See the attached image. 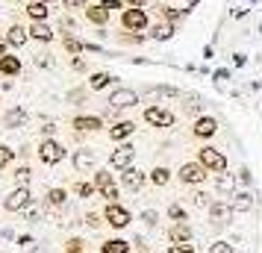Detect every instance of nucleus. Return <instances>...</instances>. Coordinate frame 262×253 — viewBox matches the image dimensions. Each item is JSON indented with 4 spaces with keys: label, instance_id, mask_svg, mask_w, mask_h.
I'll use <instances>...</instances> for the list:
<instances>
[{
    "label": "nucleus",
    "instance_id": "nucleus-47",
    "mask_svg": "<svg viewBox=\"0 0 262 253\" xmlns=\"http://www.w3.org/2000/svg\"><path fill=\"white\" fill-rule=\"evenodd\" d=\"M142 218H144V224H147V227H156V221H159V215H156L154 209H147V212H142Z\"/></svg>",
    "mask_w": 262,
    "mask_h": 253
},
{
    "label": "nucleus",
    "instance_id": "nucleus-53",
    "mask_svg": "<svg viewBox=\"0 0 262 253\" xmlns=\"http://www.w3.org/2000/svg\"><path fill=\"white\" fill-rule=\"evenodd\" d=\"M238 180H242V182H250V171L242 168V171H238Z\"/></svg>",
    "mask_w": 262,
    "mask_h": 253
},
{
    "label": "nucleus",
    "instance_id": "nucleus-41",
    "mask_svg": "<svg viewBox=\"0 0 262 253\" xmlns=\"http://www.w3.org/2000/svg\"><path fill=\"white\" fill-rule=\"evenodd\" d=\"M100 6H103V9H109V12H115V9H121V12H124V9H127V3H124V0H100Z\"/></svg>",
    "mask_w": 262,
    "mask_h": 253
},
{
    "label": "nucleus",
    "instance_id": "nucleus-56",
    "mask_svg": "<svg viewBox=\"0 0 262 253\" xmlns=\"http://www.w3.org/2000/svg\"><path fill=\"white\" fill-rule=\"evenodd\" d=\"M41 3H53V0H41Z\"/></svg>",
    "mask_w": 262,
    "mask_h": 253
},
{
    "label": "nucleus",
    "instance_id": "nucleus-6",
    "mask_svg": "<svg viewBox=\"0 0 262 253\" xmlns=\"http://www.w3.org/2000/svg\"><path fill=\"white\" fill-rule=\"evenodd\" d=\"M30 206H33L30 186H15L12 192L6 194V200H3V209H6V212H27Z\"/></svg>",
    "mask_w": 262,
    "mask_h": 253
},
{
    "label": "nucleus",
    "instance_id": "nucleus-45",
    "mask_svg": "<svg viewBox=\"0 0 262 253\" xmlns=\"http://www.w3.org/2000/svg\"><path fill=\"white\" fill-rule=\"evenodd\" d=\"M62 6H65V9H85L89 0H62Z\"/></svg>",
    "mask_w": 262,
    "mask_h": 253
},
{
    "label": "nucleus",
    "instance_id": "nucleus-13",
    "mask_svg": "<svg viewBox=\"0 0 262 253\" xmlns=\"http://www.w3.org/2000/svg\"><path fill=\"white\" fill-rule=\"evenodd\" d=\"M74 168H77V174H92V171H97V159H95V150H89V147H80V150H74Z\"/></svg>",
    "mask_w": 262,
    "mask_h": 253
},
{
    "label": "nucleus",
    "instance_id": "nucleus-27",
    "mask_svg": "<svg viewBox=\"0 0 262 253\" xmlns=\"http://www.w3.org/2000/svg\"><path fill=\"white\" fill-rule=\"evenodd\" d=\"M130 241L127 239H106L100 241V253H130Z\"/></svg>",
    "mask_w": 262,
    "mask_h": 253
},
{
    "label": "nucleus",
    "instance_id": "nucleus-30",
    "mask_svg": "<svg viewBox=\"0 0 262 253\" xmlns=\"http://www.w3.org/2000/svg\"><path fill=\"white\" fill-rule=\"evenodd\" d=\"M147 180L154 182V186H159V189H162V186H168V182H171V171H168L165 165H156V168L147 174Z\"/></svg>",
    "mask_w": 262,
    "mask_h": 253
},
{
    "label": "nucleus",
    "instance_id": "nucleus-39",
    "mask_svg": "<svg viewBox=\"0 0 262 253\" xmlns=\"http://www.w3.org/2000/svg\"><path fill=\"white\" fill-rule=\"evenodd\" d=\"M168 218H171L174 224H177V221H186V209H183L180 203H171L168 206Z\"/></svg>",
    "mask_w": 262,
    "mask_h": 253
},
{
    "label": "nucleus",
    "instance_id": "nucleus-12",
    "mask_svg": "<svg viewBox=\"0 0 262 253\" xmlns=\"http://www.w3.org/2000/svg\"><path fill=\"white\" fill-rule=\"evenodd\" d=\"M136 130H139V124H136V121H115V124L106 130V135L115 142V145H121V142H130Z\"/></svg>",
    "mask_w": 262,
    "mask_h": 253
},
{
    "label": "nucleus",
    "instance_id": "nucleus-46",
    "mask_svg": "<svg viewBox=\"0 0 262 253\" xmlns=\"http://www.w3.org/2000/svg\"><path fill=\"white\" fill-rule=\"evenodd\" d=\"M53 133H56V124H53V121L41 124V139H53Z\"/></svg>",
    "mask_w": 262,
    "mask_h": 253
},
{
    "label": "nucleus",
    "instance_id": "nucleus-49",
    "mask_svg": "<svg viewBox=\"0 0 262 253\" xmlns=\"http://www.w3.org/2000/svg\"><path fill=\"white\" fill-rule=\"evenodd\" d=\"M59 27H62V30H74V18H71V15H62Z\"/></svg>",
    "mask_w": 262,
    "mask_h": 253
},
{
    "label": "nucleus",
    "instance_id": "nucleus-34",
    "mask_svg": "<svg viewBox=\"0 0 262 253\" xmlns=\"http://www.w3.org/2000/svg\"><path fill=\"white\" fill-rule=\"evenodd\" d=\"M30 177H33L30 165H18L15 168V186H30Z\"/></svg>",
    "mask_w": 262,
    "mask_h": 253
},
{
    "label": "nucleus",
    "instance_id": "nucleus-3",
    "mask_svg": "<svg viewBox=\"0 0 262 253\" xmlns=\"http://www.w3.org/2000/svg\"><path fill=\"white\" fill-rule=\"evenodd\" d=\"M198 162H201L209 174H224V171H227V156L218 150V147H212V145L198 147Z\"/></svg>",
    "mask_w": 262,
    "mask_h": 253
},
{
    "label": "nucleus",
    "instance_id": "nucleus-9",
    "mask_svg": "<svg viewBox=\"0 0 262 253\" xmlns=\"http://www.w3.org/2000/svg\"><path fill=\"white\" fill-rule=\"evenodd\" d=\"M144 124H150V127H159V130H168V127H174V121H177V115L171 112V109L165 106H147L144 109Z\"/></svg>",
    "mask_w": 262,
    "mask_h": 253
},
{
    "label": "nucleus",
    "instance_id": "nucleus-17",
    "mask_svg": "<svg viewBox=\"0 0 262 253\" xmlns=\"http://www.w3.org/2000/svg\"><path fill=\"white\" fill-rule=\"evenodd\" d=\"M206 209H209V221H212L215 227H224L227 221H230V218H233V209H230V200H212V203L206 206Z\"/></svg>",
    "mask_w": 262,
    "mask_h": 253
},
{
    "label": "nucleus",
    "instance_id": "nucleus-11",
    "mask_svg": "<svg viewBox=\"0 0 262 253\" xmlns=\"http://www.w3.org/2000/svg\"><path fill=\"white\" fill-rule=\"evenodd\" d=\"M215 133H218V121H215L212 115H198V118H194V124H191V135H194V139L206 142V139H212Z\"/></svg>",
    "mask_w": 262,
    "mask_h": 253
},
{
    "label": "nucleus",
    "instance_id": "nucleus-26",
    "mask_svg": "<svg viewBox=\"0 0 262 253\" xmlns=\"http://www.w3.org/2000/svg\"><path fill=\"white\" fill-rule=\"evenodd\" d=\"M0 74L3 77H18L21 74V56H12V53L0 56Z\"/></svg>",
    "mask_w": 262,
    "mask_h": 253
},
{
    "label": "nucleus",
    "instance_id": "nucleus-2",
    "mask_svg": "<svg viewBox=\"0 0 262 253\" xmlns=\"http://www.w3.org/2000/svg\"><path fill=\"white\" fill-rule=\"evenodd\" d=\"M38 153V162L41 165H48V168H53V165H59V162H65V156H68V150H65V145H59L56 139H41L36 147Z\"/></svg>",
    "mask_w": 262,
    "mask_h": 253
},
{
    "label": "nucleus",
    "instance_id": "nucleus-20",
    "mask_svg": "<svg viewBox=\"0 0 262 253\" xmlns=\"http://www.w3.org/2000/svg\"><path fill=\"white\" fill-rule=\"evenodd\" d=\"M27 118H30V115H27V109L12 106L9 112H6V115H3V127H6V130H15V127H24V124H27Z\"/></svg>",
    "mask_w": 262,
    "mask_h": 253
},
{
    "label": "nucleus",
    "instance_id": "nucleus-10",
    "mask_svg": "<svg viewBox=\"0 0 262 253\" xmlns=\"http://www.w3.org/2000/svg\"><path fill=\"white\" fill-rule=\"evenodd\" d=\"M109 109H130V106H139V91L136 88H127V85H118L112 95H109Z\"/></svg>",
    "mask_w": 262,
    "mask_h": 253
},
{
    "label": "nucleus",
    "instance_id": "nucleus-51",
    "mask_svg": "<svg viewBox=\"0 0 262 253\" xmlns=\"http://www.w3.org/2000/svg\"><path fill=\"white\" fill-rule=\"evenodd\" d=\"M6 50H9V41H6V36H0V56H6Z\"/></svg>",
    "mask_w": 262,
    "mask_h": 253
},
{
    "label": "nucleus",
    "instance_id": "nucleus-4",
    "mask_svg": "<svg viewBox=\"0 0 262 253\" xmlns=\"http://www.w3.org/2000/svg\"><path fill=\"white\" fill-rule=\"evenodd\" d=\"M121 27H124V33H144L150 27V15H147V9H133V6H127L121 12Z\"/></svg>",
    "mask_w": 262,
    "mask_h": 253
},
{
    "label": "nucleus",
    "instance_id": "nucleus-38",
    "mask_svg": "<svg viewBox=\"0 0 262 253\" xmlns=\"http://www.w3.org/2000/svg\"><path fill=\"white\" fill-rule=\"evenodd\" d=\"M218 189L233 197V194H236V177H218Z\"/></svg>",
    "mask_w": 262,
    "mask_h": 253
},
{
    "label": "nucleus",
    "instance_id": "nucleus-31",
    "mask_svg": "<svg viewBox=\"0 0 262 253\" xmlns=\"http://www.w3.org/2000/svg\"><path fill=\"white\" fill-rule=\"evenodd\" d=\"M65 200H68V192H65V189H50V192L45 194V206H53V209L65 206Z\"/></svg>",
    "mask_w": 262,
    "mask_h": 253
},
{
    "label": "nucleus",
    "instance_id": "nucleus-21",
    "mask_svg": "<svg viewBox=\"0 0 262 253\" xmlns=\"http://www.w3.org/2000/svg\"><path fill=\"white\" fill-rule=\"evenodd\" d=\"M183 112L186 115H203V97L198 91H186L183 95Z\"/></svg>",
    "mask_w": 262,
    "mask_h": 253
},
{
    "label": "nucleus",
    "instance_id": "nucleus-50",
    "mask_svg": "<svg viewBox=\"0 0 262 253\" xmlns=\"http://www.w3.org/2000/svg\"><path fill=\"white\" fill-rule=\"evenodd\" d=\"M124 3H127V6H133V9H144L150 0H124Z\"/></svg>",
    "mask_w": 262,
    "mask_h": 253
},
{
    "label": "nucleus",
    "instance_id": "nucleus-1",
    "mask_svg": "<svg viewBox=\"0 0 262 253\" xmlns=\"http://www.w3.org/2000/svg\"><path fill=\"white\" fill-rule=\"evenodd\" d=\"M92 182H95L97 194H100L106 203H115V200L121 197V186L115 182V177H112V171L109 168H97L95 177H92Z\"/></svg>",
    "mask_w": 262,
    "mask_h": 253
},
{
    "label": "nucleus",
    "instance_id": "nucleus-43",
    "mask_svg": "<svg viewBox=\"0 0 262 253\" xmlns=\"http://www.w3.org/2000/svg\"><path fill=\"white\" fill-rule=\"evenodd\" d=\"M165 253H198V250H194V244L189 241V244H171Z\"/></svg>",
    "mask_w": 262,
    "mask_h": 253
},
{
    "label": "nucleus",
    "instance_id": "nucleus-24",
    "mask_svg": "<svg viewBox=\"0 0 262 253\" xmlns=\"http://www.w3.org/2000/svg\"><path fill=\"white\" fill-rule=\"evenodd\" d=\"M50 3H41V0H30L24 6V12L30 15V21H48V15H50V9H48Z\"/></svg>",
    "mask_w": 262,
    "mask_h": 253
},
{
    "label": "nucleus",
    "instance_id": "nucleus-42",
    "mask_svg": "<svg viewBox=\"0 0 262 253\" xmlns=\"http://www.w3.org/2000/svg\"><path fill=\"white\" fill-rule=\"evenodd\" d=\"M212 200H209V194L206 192H194L191 194V206H209Z\"/></svg>",
    "mask_w": 262,
    "mask_h": 253
},
{
    "label": "nucleus",
    "instance_id": "nucleus-40",
    "mask_svg": "<svg viewBox=\"0 0 262 253\" xmlns=\"http://www.w3.org/2000/svg\"><path fill=\"white\" fill-rule=\"evenodd\" d=\"M209 253H233V244H230V241H212V244H209Z\"/></svg>",
    "mask_w": 262,
    "mask_h": 253
},
{
    "label": "nucleus",
    "instance_id": "nucleus-55",
    "mask_svg": "<svg viewBox=\"0 0 262 253\" xmlns=\"http://www.w3.org/2000/svg\"><path fill=\"white\" fill-rule=\"evenodd\" d=\"M139 253H147V247H139Z\"/></svg>",
    "mask_w": 262,
    "mask_h": 253
},
{
    "label": "nucleus",
    "instance_id": "nucleus-8",
    "mask_svg": "<svg viewBox=\"0 0 262 253\" xmlns=\"http://www.w3.org/2000/svg\"><path fill=\"white\" fill-rule=\"evenodd\" d=\"M133 159H136V145H133V142H121V145L109 153V168L127 171L133 165Z\"/></svg>",
    "mask_w": 262,
    "mask_h": 253
},
{
    "label": "nucleus",
    "instance_id": "nucleus-32",
    "mask_svg": "<svg viewBox=\"0 0 262 253\" xmlns=\"http://www.w3.org/2000/svg\"><path fill=\"white\" fill-rule=\"evenodd\" d=\"M154 9L159 12V18H165V21H171V24H177L180 18L186 15V12H177V9H174V6H168V3H156Z\"/></svg>",
    "mask_w": 262,
    "mask_h": 253
},
{
    "label": "nucleus",
    "instance_id": "nucleus-36",
    "mask_svg": "<svg viewBox=\"0 0 262 253\" xmlns=\"http://www.w3.org/2000/svg\"><path fill=\"white\" fill-rule=\"evenodd\" d=\"M150 91H154V95H159V97H183V91H180V88H174V85H154Z\"/></svg>",
    "mask_w": 262,
    "mask_h": 253
},
{
    "label": "nucleus",
    "instance_id": "nucleus-35",
    "mask_svg": "<svg viewBox=\"0 0 262 253\" xmlns=\"http://www.w3.org/2000/svg\"><path fill=\"white\" fill-rule=\"evenodd\" d=\"M12 159H15V150L9 145H0V171H6L9 165H12Z\"/></svg>",
    "mask_w": 262,
    "mask_h": 253
},
{
    "label": "nucleus",
    "instance_id": "nucleus-5",
    "mask_svg": "<svg viewBox=\"0 0 262 253\" xmlns=\"http://www.w3.org/2000/svg\"><path fill=\"white\" fill-rule=\"evenodd\" d=\"M177 180L183 182V186H203V182L209 180V171L203 168L198 159H194V162H183L180 171H177Z\"/></svg>",
    "mask_w": 262,
    "mask_h": 253
},
{
    "label": "nucleus",
    "instance_id": "nucleus-54",
    "mask_svg": "<svg viewBox=\"0 0 262 253\" xmlns=\"http://www.w3.org/2000/svg\"><path fill=\"white\" fill-rule=\"evenodd\" d=\"M194 6H198V0H189V6H186V12H191Z\"/></svg>",
    "mask_w": 262,
    "mask_h": 253
},
{
    "label": "nucleus",
    "instance_id": "nucleus-25",
    "mask_svg": "<svg viewBox=\"0 0 262 253\" xmlns=\"http://www.w3.org/2000/svg\"><path fill=\"white\" fill-rule=\"evenodd\" d=\"M230 209L233 212H250L253 209V194L250 192H236L230 197Z\"/></svg>",
    "mask_w": 262,
    "mask_h": 253
},
{
    "label": "nucleus",
    "instance_id": "nucleus-14",
    "mask_svg": "<svg viewBox=\"0 0 262 253\" xmlns=\"http://www.w3.org/2000/svg\"><path fill=\"white\" fill-rule=\"evenodd\" d=\"M144 182H147V174H144L142 168H127V171H121V186L124 189H130V192H142L144 189Z\"/></svg>",
    "mask_w": 262,
    "mask_h": 253
},
{
    "label": "nucleus",
    "instance_id": "nucleus-22",
    "mask_svg": "<svg viewBox=\"0 0 262 253\" xmlns=\"http://www.w3.org/2000/svg\"><path fill=\"white\" fill-rule=\"evenodd\" d=\"M6 41H9V48H24L27 41H30V33H27V27L12 24V27H9V33H6Z\"/></svg>",
    "mask_w": 262,
    "mask_h": 253
},
{
    "label": "nucleus",
    "instance_id": "nucleus-28",
    "mask_svg": "<svg viewBox=\"0 0 262 253\" xmlns=\"http://www.w3.org/2000/svg\"><path fill=\"white\" fill-rule=\"evenodd\" d=\"M174 30H177V24H171V21H159V24L150 27V38H156V41H165V38L174 36Z\"/></svg>",
    "mask_w": 262,
    "mask_h": 253
},
{
    "label": "nucleus",
    "instance_id": "nucleus-33",
    "mask_svg": "<svg viewBox=\"0 0 262 253\" xmlns=\"http://www.w3.org/2000/svg\"><path fill=\"white\" fill-rule=\"evenodd\" d=\"M71 192L77 194V197H92V194H95L97 189H95V182H85V180H80V182H74V186H71Z\"/></svg>",
    "mask_w": 262,
    "mask_h": 253
},
{
    "label": "nucleus",
    "instance_id": "nucleus-44",
    "mask_svg": "<svg viewBox=\"0 0 262 253\" xmlns=\"http://www.w3.org/2000/svg\"><path fill=\"white\" fill-rule=\"evenodd\" d=\"M85 224L92 229H97L100 224H106V221H103V215H97V212H89V215H85Z\"/></svg>",
    "mask_w": 262,
    "mask_h": 253
},
{
    "label": "nucleus",
    "instance_id": "nucleus-18",
    "mask_svg": "<svg viewBox=\"0 0 262 253\" xmlns=\"http://www.w3.org/2000/svg\"><path fill=\"white\" fill-rule=\"evenodd\" d=\"M83 15H85V21H89V24L92 27H106L109 24V9H103V6H100V3H92V6H85L83 9Z\"/></svg>",
    "mask_w": 262,
    "mask_h": 253
},
{
    "label": "nucleus",
    "instance_id": "nucleus-37",
    "mask_svg": "<svg viewBox=\"0 0 262 253\" xmlns=\"http://www.w3.org/2000/svg\"><path fill=\"white\" fill-rule=\"evenodd\" d=\"M65 253H85V241L80 236H74V239L65 241Z\"/></svg>",
    "mask_w": 262,
    "mask_h": 253
},
{
    "label": "nucleus",
    "instance_id": "nucleus-29",
    "mask_svg": "<svg viewBox=\"0 0 262 253\" xmlns=\"http://www.w3.org/2000/svg\"><path fill=\"white\" fill-rule=\"evenodd\" d=\"M62 48H65V53H68V56H80L85 44L74 36V33H62Z\"/></svg>",
    "mask_w": 262,
    "mask_h": 253
},
{
    "label": "nucleus",
    "instance_id": "nucleus-48",
    "mask_svg": "<svg viewBox=\"0 0 262 253\" xmlns=\"http://www.w3.org/2000/svg\"><path fill=\"white\" fill-rule=\"evenodd\" d=\"M85 97V88H74V91H68V100H74V103H80Z\"/></svg>",
    "mask_w": 262,
    "mask_h": 253
},
{
    "label": "nucleus",
    "instance_id": "nucleus-7",
    "mask_svg": "<svg viewBox=\"0 0 262 253\" xmlns=\"http://www.w3.org/2000/svg\"><path fill=\"white\" fill-rule=\"evenodd\" d=\"M103 221H106L112 229H127L130 227V221H133V215H130V209L124 203H106V209H103Z\"/></svg>",
    "mask_w": 262,
    "mask_h": 253
},
{
    "label": "nucleus",
    "instance_id": "nucleus-52",
    "mask_svg": "<svg viewBox=\"0 0 262 253\" xmlns=\"http://www.w3.org/2000/svg\"><path fill=\"white\" fill-rule=\"evenodd\" d=\"M71 68H74V71H85V62H83V59H74Z\"/></svg>",
    "mask_w": 262,
    "mask_h": 253
},
{
    "label": "nucleus",
    "instance_id": "nucleus-23",
    "mask_svg": "<svg viewBox=\"0 0 262 253\" xmlns=\"http://www.w3.org/2000/svg\"><path fill=\"white\" fill-rule=\"evenodd\" d=\"M118 77L115 74H109V71H95L92 77H89V88L92 91H100V88H109V85L115 83Z\"/></svg>",
    "mask_w": 262,
    "mask_h": 253
},
{
    "label": "nucleus",
    "instance_id": "nucleus-16",
    "mask_svg": "<svg viewBox=\"0 0 262 253\" xmlns=\"http://www.w3.org/2000/svg\"><path fill=\"white\" fill-rule=\"evenodd\" d=\"M191 239H194V229L189 227V221H177V224L168 227V241L171 244H189Z\"/></svg>",
    "mask_w": 262,
    "mask_h": 253
},
{
    "label": "nucleus",
    "instance_id": "nucleus-19",
    "mask_svg": "<svg viewBox=\"0 0 262 253\" xmlns=\"http://www.w3.org/2000/svg\"><path fill=\"white\" fill-rule=\"evenodd\" d=\"M27 33H30V38H36L41 44H50L53 41V30L48 27V21H33V24L27 27Z\"/></svg>",
    "mask_w": 262,
    "mask_h": 253
},
{
    "label": "nucleus",
    "instance_id": "nucleus-15",
    "mask_svg": "<svg viewBox=\"0 0 262 253\" xmlns=\"http://www.w3.org/2000/svg\"><path fill=\"white\" fill-rule=\"evenodd\" d=\"M71 127L77 133H97L103 130V115H77L71 118Z\"/></svg>",
    "mask_w": 262,
    "mask_h": 253
}]
</instances>
